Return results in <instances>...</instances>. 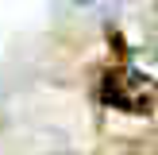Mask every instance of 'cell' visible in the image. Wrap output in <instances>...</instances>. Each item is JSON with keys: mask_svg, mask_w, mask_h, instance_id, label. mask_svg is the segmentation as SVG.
Instances as JSON below:
<instances>
[{"mask_svg": "<svg viewBox=\"0 0 158 155\" xmlns=\"http://www.w3.org/2000/svg\"><path fill=\"white\" fill-rule=\"evenodd\" d=\"M100 101L112 105V108H120V113H151L154 101H158V85L143 70L112 66L100 78Z\"/></svg>", "mask_w": 158, "mask_h": 155, "instance_id": "obj_1", "label": "cell"}, {"mask_svg": "<svg viewBox=\"0 0 158 155\" xmlns=\"http://www.w3.org/2000/svg\"><path fill=\"white\" fill-rule=\"evenodd\" d=\"M77 4H97V0H77Z\"/></svg>", "mask_w": 158, "mask_h": 155, "instance_id": "obj_2", "label": "cell"}]
</instances>
